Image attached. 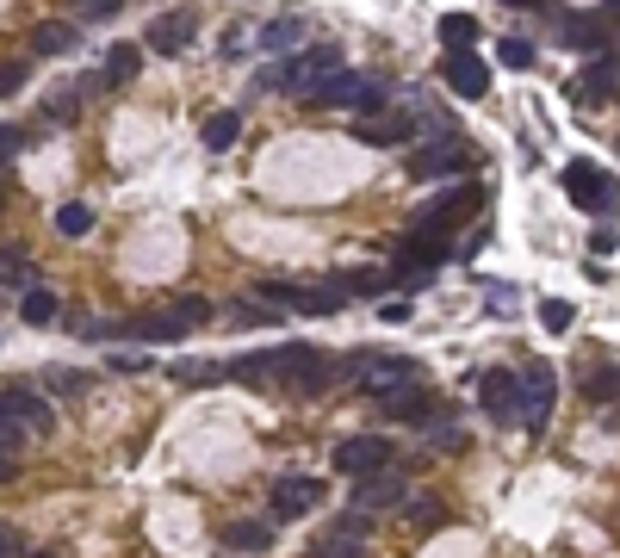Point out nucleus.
Segmentation results:
<instances>
[{
  "label": "nucleus",
  "instance_id": "nucleus-18",
  "mask_svg": "<svg viewBox=\"0 0 620 558\" xmlns=\"http://www.w3.org/2000/svg\"><path fill=\"white\" fill-rule=\"evenodd\" d=\"M397 497H404V478H367L354 490V509H360V515H379V509H391Z\"/></svg>",
  "mask_w": 620,
  "mask_h": 558
},
{
  "label": "nucleus",
  "instance_id": "nucleus-11",
  "mask_svg": "<svg viewBox=\"0 0 620 558\" xmlns=\"http://www.w3.org/2000/svg\"><path fill=\"white\" fill-rule=\"evenodd\" d=\"M409 131H416V112H409V99H404L397 112H367L360 118V124H354V143H367V150H397Z\"/></svg>",
  "mask_w": 620,
  "mask_h": 558
},
{
  "label": "nucleus",
  "instance_id": "nucleus-40",
  "mask_svg": "<svg viewBox=\"0 0 620 558\" xmlns=\"http://www.w3.org/2000/svg\"><path fill=\"white\" fill-rule=\"evenodd\" d=\"M25 447V428H13V423H0V460H13Z\"/></svg>",
  "mask_w": 620,
  "mask_h": 558
},
{
  "label": "nucleus",
  "instance_id": "nucleus-46",
  "mask_svg": "<svg viewBox=\"0 0 620 558\" xmlns=\"http://www.w3.org/2000/svg\"><path fill=\"white\" fill-rule=\"evenodd\" d=\"M608 7H615V13H620V0H608Z\"/></svg>",
  "mask_w": 620,
  "mask_h": 558
},
{
  "label": "nucleus",
  "instance_id": "nucleus-12",
  "mask_svg": "<svg viewBox=\"0 0 620 558\" xmlns=\"http://www.w3.org/2000/svg\"><path fill=\"white\" fill-rule=\"evenodd\" d=\"M372 404H379V416H385V423H422V409H428V385H422V379H404V385L372 391Z\"/></svg>",
  "mask_w": 620,
  "mask_h": 558
},
{
  "label": "nucleus",
  "instance_id": "nucleus-33",
  "mask_svg": "<svg viewBox=\"0 0 620 558\" xmlns=\"http://www.w3.org/2000/svg\"><path fill=\"white\" fill-rule=\"evenodd\" d=\"M44 379H50L57 397H81V391H87V372H75V366H57V372H44Z\"/></svg>",
  "mask_w": 620,
  "mask_h": 558
},
{
  "label": "nucleus",
  "instance_id": "nucleus-34",
  "mask_svg": "<svg viewBox=\"0 0 620 558\" xmlns=\"http://www.w3.org/2000/svg\"><path fill=\"white\" fill-rule=\"evenodd\" d=\"M497 57H503L509 69H534V38H503L497 44Z\"/></svg>",
  "mask_w": 620,
  "mask_h": 558
},
{
  "label": "nucleus",
  "instance_id": "nucleus-3",
  "mask_svg": "<svg viewBox=\"0 0 620 558\" xmlns=\"http://www.w3.org/2000/svg\"><path fill=\"white\" fill-rule=\"evenodd\" d=\"M310 106H323V112H335V106L379 112V106H385V81H379V75H360V69H335V75L310 94Z\"/></svg>",
  "mask_w": 620,
  "mask_h": 558
},
{
  "label": "nucleus",
  "instance_id": "nucleus-35",
  "mask_svg": "<svg viewBox=\"0 0 620 558\" xmlns=\"http://www.w3.org/2000/svg\"><path fill=\"white\" fill-rule=\"evenodd\" d=\"M168 310H175V317H180V323H187V329H199V323H205V317H212V305H205V298H193V292H187V298H175V305H168Z\"/></svg>",
  "mask_w": 620,
  "mask_h": 558
},
{
  "label": "nucleus",
  "instance_id": "nucleus-15",
  "mask_svg": "<svg viewBox=\"0 0 620 558\" xmlns=\"http://www.w3.org/2000/svg\"><path fill=\"white\" fill-rule=\"evenodd\" d=\"M193 25H199L193 7H180V13H162V20L150 25V50H162V57H180V50L193 44Z\"/></svg>",
  "mask_w": 620,
  "mask_h": 558
},
{
  "label": "nucleus",
  "instance_id": "nucleus-28",
  "mask_svg": "<svg viewBox=\"0 0 620 558\" xmlns=\"http://www.w3.org/2000/svg\"><path fill=\"white\" fill-rule=\"evenodd\" d=\"M583 391H589L596 404H608V397H620V366H596V372L583 379Z\"/></svg>",
  "mask_w": 620,
  "mask_h": 558
},
{
  "label": "nucleus",
  "instance_id": "nucleus-30",
  "mask_svg": "<svg viewBox=\"0 0 620 558\" xmlns=\"http://www.w3.org/2000/svg\"><path fill=\"white\" fill-rule=\"evenodd\" d=\"M57 230L69 236V242H75V236L94 230V212H87V205H62V212H57Z\"/></svg>",
  "mask_w": 620,
  "mask_h": 558
},
{
  "label": "nucleus",
  "instance_id": "nucleus-20",
  "mask_svg": "<svg viewBox=\"0 0 620 558\" xmlns=\"http://www.w3.org/2000/svg\"><path fill=\"white\" fill-rule=\"evenodd\" d=\"M478 38H485V25L472 20V13H441V44L446 50H478Z\"/></svg>",
  "mask_w": 620,
  "mask_h": 558
},
{
  "label": "nucleus",
  "instance_id": "nucleus-5",
  "mask_svg": "<svg viewBox=\"0 0 620 558\" xmlns=\"http://www.w3.org/2000/svg\"><path fill=\"white\" fill-rule=\"evenodd\" d=\"M342 372H360V385H367V391L422 379V366L409 360V354H385V347H372V354H348V360H342Z\"/></svg>",
  "mask_w": 620,
  "mask_h": 558
},
{
  "label": "nucleus",
  "instance_id": "nucleus-42",
  "mask_svg": "<svg viewBox=\"0 0 620 558\" xmlns=\"http://www.w3.org/2000/svg\"><path fill=\"white\" fill-rule=\"evenodd\" d=\"M589 254H596V261H608V254H615V230H596V236H589Z\"/></svg>",
  "mask_w": 620,
  "mask_h": 558
},
{
  "label": "nucleus",
  "instance_id": "nucleus-45",
  "mask_svg": "<svg viewBox=\"0 0 620 558\" xmlns=\"http://www.w3.org/2000/svg\"><path fill=\"white\" fill-rule=\"evenodd\" d=\"M32 558H57V553H32Z\"/></svg>",
  "mask_w": 620,
  "mask_h": 558
},
{
  "label": "nucleus",
  "instance_id": "nucleus-7",
  "mask_svg": "<svg viewBox=\"0 0 620 558\" xmlns=\"http://www.w3.org/2000/svg\"><path fill=\"white\" fill-rule=\"evenodd\" d=\"M472 168V150H465L460 136H446V143H422V150L409 155V180H453V174Z\"/></svg>",
  "mask_w": 620,
  "mask_h": 558
},
{
  "label": "nucleus",
  "instance_id": "nucleus-19",
  "mask_svg": "<svg viewBox=\"0 0 620 558\" xmlns=\"http://www.w3.org/2000/svg\"><path fill=\"white\" fill-rule=\"evenodd\" d=\"M75 44H81V32H75L69 20H44L38 38H32V50H38V57H69Z\"/></svg>",
  "mask_w": 620,
  "mask_h": 558
},
{
  "label": "nucleus",
  "instance_id": "nucleus-25",
  "mask_svg": "<svg viewBox=\"0 0 620 558\" xmlns=\"http://www.w3.org/2000/svg\"><path fill=\"white\" fill-rule=\"evenodd\" d=\"M57 292H50V286H25L20 292V317H25V323H57Z\"/></svg>",
  "mask_w": 620,
  "mask_h": 558
},
{
  "label": "nucleus",
  "instance_id": "nucleus-44",
  "mask_svg": "<svg viewBox=\"0 0 620 558\" xmlns=\"http://www.w3.org/2000/svg\"><path fill=\"white\" fill-rule=\"evenodd\" d=\"M7 478H13V460H0V484H7Z\"/></svg>",
  "mask_w": 620,
  "mask_h": 558
},
{
  "label": "nucleus",
  "instance_id": "nucleus-26",
  "mask_svg": "<svg viewBox=\"0 0 620 558\" xmlns=\"http://www.w3.org/2000/svg\"><path fill=\"white\" fill-rule=\"evenodd\" d=\"M254 44H261V50H298V44H305V20H273V25H261V32H254Z\"/></svg>",
  "mask_w": 620,
  "mask_h": 558
},
{
  "label": "nucleus",
  "instance_id": "nucleus-31",
  "mask_svg": "<svg viewBox=\"0 0 620 558\" xmlns=\"http://www.w3.org/2000/svg\"><path fill=\"white\" fill-rule=\"evenodd\" d=\"M25 143H32V131H25V124H0V174L13 168V155H20Z\"/></svg>",
  "mask_w": 620,
  "mask_h": 558
},
{
  "label": "nucleus",
  "instance_id": "nucleus-13",
  "mask_svg": "<svg viewBox=\"0 0 620 558\" xmlns=\"http://www.w3.org/2000/svg\"><path fill=\"white\" fill-rule=\"evenodd\" d=\"M323 502V478H273V521H298Z\"/></svg>",
  "mask_w": 620,
  "mask_h": 558
},
{
  "label": "nucleus",
  "instance_id": "nucleus-14",
  "mask_svg": "<svg viewBox=\"0 0 620 558\" xmlns=\"http://www.w3.org/2000/svg\"><path fill=\"white\" fill-rule=\"evenodd\" d=\"M478 397H485V409L497 423H522V372H485Z\"/></svg>",
  "mask_w": 620,
  "mask_h": 558
},
{
  "label": "nucleus",
  "instance_id": "nucleus-6",
  "mask_svg": "<svg viewBox=\"0 0 620 558\" xmlns=\"http://www.w3.org/2000/svg\"><path fill=\"white\" fill-rule=\"evenodd\" d=\"M552 404H559V372H552L546 360H527V372H522V428L527 435H540L546 428Z\"/></svg>",
  "mask_w": 620,
  "mask_h": 558
},
{
  "label": "nucleus",
  "instance_id": "nucleus-29",
  "mask_svg": "<svg viewBox=\"0 0 620 558\" xmlns=\"http://www.w3.org/2000/svg\"><path fill=\"white\" fill-rule=\"evenodd\" d=\"M577 323V310L564 305V298H540V329H552V335H564V329Z\"/></svg>",
  "mask_w": 620,
  "mask_h": 558
},
{
  "label": "nucleus",
  "instance_id": "nucleus-8",
  "mask_svg": "<svg viewBox=\"0 0 620 558\" xmlns=\"http://www.w3.org/2000/svg\"><path fill=\"white\" fill-rule=\"evenodd\" d=\"M0 423L25 428V435H50V428H57V416H50V404H44L38 391H25V385H0Z\"/></svg>",
  "mask_w": 620,
  "mask_h": 558
},
{
  "label": "nucleus",
  "instance_id": "nucleus-16",
  "mask_svg": "<svg viewBox=\"0 0 620 558\" xmlns=\"http://www.w3.org/2000/svg\"><path fill=\"white\" fill-rule=\"evenodd\" d=\"M224 379H236V385H254V391L279 385V372H273V347H267V354H236V360L224 366Z\"/></svg>",
  "mask_w": 620,
  "mask_h": 558
},
{
  "label": "nucleus",
  "instance_id": "nucleus-41",
  "mask_svg": "<svg viewBox=\"0 0 620 558\" xmlns=\"http://www.w3.org/2000/svg\"><path fill=\"white\" fill-rule=\"evenodd\" d=\"M118 0H75V20H106Z\"/></svg>",
  "mask_w": 620,
  "mask_h": 558
},
{
  "label": "nucleus",
  "instance_id": "nucleus-32",
  "mask_svg": "<svg viewBox=\"0 0 620 558\" xmlns=\"http://www.w3.org/2000/svg\"><path fill=\"white\" fill-rule=\"evenodd\" d=\"M175 379H187V385H217V379H224V366H212V360H180Z\"/></svg>",
  "mask_w": 620,
  "mask_h": 558
},
{
  "label": "nucleus",
  "instance_id": "nucleus-37",
  "mask_svg": "<svg viewBox=\"0 0 620 558\" xmlns=\"http://www.w3.org/2000/svg\"><path fill=\"white\" fill-rule=\"evenodd\" d=\"M409 521H416V527L428 534V527H441V521H446V509H441L434 497H422V502H409Z\"/></svg>",
  "mask_w": 620,
  "mask_h": 558
},
{
  "label": "nucleus",
  "instance_id": "nucleus-22",
  "mask_svg": "<svg viewBox=\"0 0 620 558\" xmlns=\"http://www.w3.org/2000/svg\"><path fill=\"white\" fill-rule=\"evenodd\" d=\"M199 136H205V150H212V155L236 150V136H242V112H212Z\"/></svg>",
  "mask_w": 620,
  "mask_h": 558
},
{
  "label": "nucleus",
  "instance_id": "nucleus-1",
  "mask_svg": "<svg viewBox=\"0 0 620 558\" xmlns=\"http://www.w3.org/2000/svg\"><path fill=\"white\" fill-rule=\"evenodd\" d=\"M335 69H342V50H335V44H310V50H298L291 62L267 69V75H261V87H273V94H317Z\"/></svg>",
  "mask_w": 620,
  "mask_h": 558
},
{
  "label": "nucleus",
  "instance_id": "nucleus-2",
  "mask_svg": "<svg viewBox=\"0 0 620 558\" xmlns=\"http://www.w3.org/2000/svg\"><path fill=\"white\" fill-rule=\"evenodd\" d=\"M564 199L571 205H583V212H601V217H620V180H608V174L596 168V162H564Z\"/></svg>",
  "mask_w": 620,
  "mask_h": 558
},
{
  "label": "nucleus",
  "instance_id": "nucleus-23",
  "mask_svg": "<svg viewBox=\"0 0 620 558\" xmlns=\"http://www.w3.org/2000/svg\"><path fill=\"white\" fill-rule=\"evenodd\" d=\"M310 558H367V534H348V527H335L310 546Z\"/></svg>",
  "mask_w": 620,
  "mask_h": 558
},
{
  "label": "nucleus",
  "instance_id": "nucleus-24",
  "mask_svg": "<svg viewBox=\"0 0 620 558\" xmlns=\"http://www.w3.org/2000/svg\"><path fill=\"white\" fill-rule=\"evenodd\" d=\"M224 539H230L236 553H267V546H273V527H267V521H230V527H224Z\"/></svg>",
  "mask_w": 620,
  "mask_h": 558
},
{
  "label": "nucleus",
  "instance_id": "nucleus-17",
  "mask_svg": "<svg viewBox=\"0 0 620 558\" xmlns=\"http://www.w3.org/2000/svg\"><path fill=\"white\" fill-rule=\"evenodd\" d=\"M335 286L348 292V298H385L397 280H391L385 268H354V273H335Z\"/></svg>",
  "mask_w": 620,
  "mask_h": 558
},
{
  "label": "nucleus",
  "instance_id": "nucleus-21",
  "mask_svg": "<svg viewBox=\"0 0 620 558\" xmlns=\"http://www.w3.org/2000/svg\"><path fill=\"white\" fill-rule=\"evenodd\" d=\"M136 69H143V50L136 44H112L99 75H106V87H124V81H136Z\"/></svg>",
  "mask_w": 620,
  "mask_h": 558
},
{
  "label": "nucleus",
  "instance_id": "nucleus-27",
  "mask_svg": "<svg viewBox=\"0 0 620 558\" xmlns=\"http://www.w3.org/2000/svg\"><path fill=\"white\" fill-rule=\"evenodd\" d=\"M559 44L564 50H601V25L596 20H564Z\"/></svg>",
  "mask_w": 620,
  "mask_h": 558
},
{
  "label": "nucleus",
  "instance_id": "nucleus-4",
  "mask_svg": "<svg viewBox=\"0 0 620 558\" xmlns=\"http://www.w3.org/2000/svg\"><path fill=\"white\" fill-rule=\"evenodd\" d=\"M485 205V193H478V180H453V187H441V193L428 199L422 212H416V224L409 230H428V236H446V224H460V217H472Z\"/></svg>",
  "mask_w": 620,
  "mask_h": 558
},
{
  "label": "nucleus",
  "instance_id": "nucleus-9",
  "mask_svg": "<svg viewBox=\"0 0 620 558\" xmlns=\"http://www.w3.org/2000/svg\"><path fill=\"white\" fill-rule=\"evenodd\" d=\"M385 465H391L385 435H354V441L335 447V472H342V478H372V472H385Z\"/></svg>",
  "mask_w": 620,
  "mask_h": 558
},
{
  "label": "nucleus",
  "instance_id": "nucleus-10",
  "mask_svg": "<svg viewBox=\"0 0 620 558\" xmlns=\"http://www.w3.org/2000/svg\"><path fill=\"white\" fill-rule=\"evenodd\" d=\"M441 81H446L460 99H485V94H490V62L478 57V50H446Z\"/></svg>",
  "mask_w": 620,
  "mask_h": 558
},
{
  "label": "nucleus",
  "instance_id": "nucleus-39",
  "mask_svg": "<svg viewBox=\"0 0 620 558\" xmlns=\"http://www.w3.org/2000/svg\"><path fill=\"white\" fill-rule=\"evenodd\" d=\"M25 81H32V75H25V62H7V69H0V99H13Z\"/></svg>",
  "mask_w": 620,
  "mask_h": 558
},
{
  "label": "nucleus",
  "instance_id": "nucleus-38",
  "mask_svg": "<svg viewBox=\"0 0 620 558\" xmlns=\"http://www.w3.org/2000/svg\"><path fill=\"white\" fill-rule=\"evenodd\" d=\"M20 273L32 280V261H25L20 249H7V254H0V286H7V280H20Z\"/></svg>",
  "mask_w": 620,
  "mask_h": 558
},
{
  "label": "nucleus",
  "instance_id": "nucleus-36",
  "mask_svg": "<svg viewBox=\"0 0 620 558\" xmlns=\"http://www.w3.org/2000/svg\"><path fill=\"white\" fill-rule=\"evenodd\" d=\"M81 112V87H62V94L44 99V118H75Z\"/></svg>",
  "mask_w": 620,
  "mask_h": 558
},
{
  "label": "nucleus",
  "instance_id": "nucleus-43",
  "mask_svg": "<svg viewBox=\"0 0 620 558\" xmlns=\"http://www.w3.org/2000/svg\"><path fill=\"white\" fill-rule=\"evenodd\" d=\"M0 558H20V546H13V534H0Z\"/></svg>",
  "mask_w": 620,
  "mask_h": 558
}]
</instances>
